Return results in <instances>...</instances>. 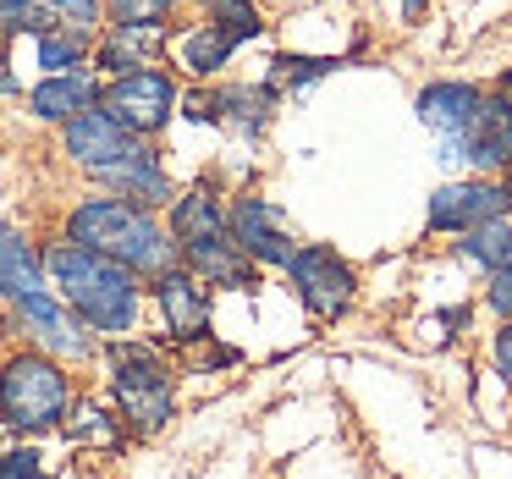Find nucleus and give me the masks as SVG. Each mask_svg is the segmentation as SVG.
<instances>
[{"instance_id":"nucleus-1","label":"nucleus","mask_w":512,"mask_h":479,"mask_svg":"<svg viewBox=\"0 0 512 479\" xmlns=\"http://www.w3.org/2000/svg\"><path fill=\"white\" fill-rule=\"evenodd\" d=\"M39 254H45L50 292H56L100 342L138 331V320H144V281L127 265L94 254V248H83V243H67V237H61V243H45Z\"/></svg>"},{"instance_id":"nucleus-2","label":"nucleus","mask_w":512,"mask_h":479,"mask_svg":"<svg viewBox=\"0 0 512 479\" xmlns=\"http://www.w3.org/2000/svg\"><path fill=\"white\" fill-rule=\"evenodd\" d=\"M67 243H83L94 254L127 265L138 281H155L160 270L177 265V243H171L166 221L155 210L116 199V193H94V199L72 204L67 215Z\"/></svg>"},{"instance_id":"nucleus-3","label":"nucleus","mask_w":512,"mask_h":479,"mask_svg":"<svg viewBox=\"0 0 512 479\" xmlns=\"http://www.w3.org/2000/svg\"><path fill=\"white\" fill-rule=\"evenodd\" d=\"M100 358H105V386H111V408L122 419V430L138 435V441H155L177 419V369L166 364V353L155 342H138V336L100 342Z\"/></svg>"},{"instance_id":"nucleus-4","label":"nucleus","mask_w":512,"mask_h":479,"mask_svg":"<svg viewBox=\"0 0 512 479\" xmlns=\"http://www.w3.org/2000/svg\"><path fill=\"white\" fill-rule=\"evenodd\" d=\"M72 397H78V386L61 358L39 353V347H17L0 358V419L12 424V435L61 430Z\"/></svg>"},{"instance_id":"nucleus-5","label":"nucleus","mask_w":512,"mask_h":479,"mask_svg":"<svg viewBox=\"0 0 512 479\" xmlns=\"http://www.w3.org/2000/svg\"><path fill=\"white\" fill-rule=\"evenodd\" d=\"M61 149L72 155V166H83L89 177H111V171L133 166V160L155 155V138H138L116 122L111 111H78L72 122H61Z\"/></svg>"},{"instance_id":"nucleus-6","label":"nucleus","mask_w":512,"mask_h":479,"mask_svg":"<svg viewBox=\"0 0 512 479\" xmlns=\"http://www.w3.org/2000/svg\"><path fill=\"white\" fill-rule=\"evenodd\" d=\"M6 325H12V331H23L28 347L61 358V364H83V358L100 353V336H94L89 325H83L50 287L34 292V298H23V303H12V309H6Z\"/></svg>"},{"instance_id":"nucleus-7","label":"nucleus","mask_w":512,"mask_h":479,"mask_svg":"<svg viewBox=\"0 0 512 479\" xmlns=\"http://www.w3.org/2000/svg\"><path fill=\"white\" fill-rule=\"evenodd\" d=\"M281 270H287L292 292H298V303L314 314V320H342V314L353 309V298H358L353 265L325 243H298Z\"/></svg>"},{"instance_id":"nucleus-8","label":"nucleus","mask_w":512,"mask_h":479,"mask_svg":"<svg viewBox=\"0 0 512 479\" xmlns=\"http://www.w3.org/2000/svg\"><path fill=\"white\" fill-rule=\"evenodd\" d=\"M177 100H182L177 78H171V72H160V67L122 72V78H111L100 89V111H111L116 122H122L127 133H138V138L166 133V122L177 116Z\"/></svg>"},{"instance_id":"nucleus-9","label":"nucleus","mask_w":512,"mask_h":479,"mask_svg":"<svg viewBox=\"0 0 512 479\" xmlns=\"http://www.w3.org/2000/svg\"><path fill=\"white\" fill-rule=\"evenodd\" d=\"M226 232H232V243L243 248L254 265H287L292 248H298V237H292V221L281 215L276 199H265V193H237L232 204H226Z\"/></svg>"},{"instance_id":"nucleus-10","label":"nucleus","mask_w":512,"mask_h":479,"mask_svg":"<svg viewBox=\"0 0 512 479\" xmlns=\"http://www.w3.org/2000/svg\"><path fill=\"white\" fill-rule=\"evenodd\" d=\"M149 298H155V309H160V325H166V336H171V347H204L210 342V287H204L199 276H188L182 265H171V270H160L155 281H149Z\"/></svg>"},{"instance_id":"nucleus-11","label":"nucleus","mask_w":512,"mask_h":479,"mask_svg":"<svg viewBox=\"0 0 512 479\" xmlns=\"http://www.w3.org/2000/svg\"><path fill=\"white\" fill-rule=\"evenodd\" d=\"M177 265L188 276H199L204 287H221V292H248L259 287V265L232 243L226 226H210V232H193V237H177Z\"/></svg>"},{"instance_id":"nucleus-12","label":"nucleus","mask_w":512,"mask_h":479,"mask_svg":"<svg viewBox=\"0 0 512 479\" xmlns=\"http://www.w3.org/2000/svg\"><path fill=\"white\" fill-rule=\"evenodd\" d=\"M507 210H512L507 182L468 177V182H446V188H435L430 210H424V226H430V232H468V226L501 221Z\"/></svg>"},{"instance_id":"nucleus-13","label":"nucleus","mask_w":512,"mask_h":479,"mask_svg":"<svg viewBox=\"0 0 512 479\" xmlns=\"http://www.w3.org/2000/svg\"><path fill=\"white\" fill-rule=\"evenodd\" d=\"M446 160H468V166H479V171L512 166V100H501V94L490 100L485 94V105H479V116L468 122V133L446 144Z\"/></svg>"},{"instance_id":"nucleus-14","label":"nucleus","mask_w":512,"mask_h":479,"mask_svg":"<svg viewBox=\"0 0 512 479\" xmlns=\"http://www.w3.org/2000/svg\"><path fill=\"white\" fill-rule=\"evenodd\" d=\"M100 72L94 67H78V72H45V78L28 89V111L39 122H72L78 111H94L100 105Z\"/></svg>"},{"instance_id":"nucleus-15","label":"nucleus","mask_w":512,"mask_h":479,"mask_svg":"<svg viewBox=\"0 0 512 479\" xmlns=\"http://www.w3.org/2000/svg\"><path fill=\"white\" fill-rule=\"evenodd\" d=\"M160 45H166V28H111L105 23V34H94V72H105V78H122V72H138V67H155Z\"/></svg>"},{"instance_id":"nucleus-16","label":"nucleus","mask_w":512,"mask_h":479,"mask_svg":"<svg viewBox=\"0 0 512 479\" xmlns=\"http://www.w3.org/2000/svg\"><path fill=\"white\" fill-rule=\"evenodd\" d=\"M45 254H39V243H28V232H17V226H0V303L12 309V303L34 298V292H45Z\"/></svg>"},{"instance_id":"nucleus-17","label":"nucleus","mask_w":512,"mask_h":479,"mask_svg":"<svg viewBox=\"0 0 512 479\" xmlns=\"http://www.w3.org/2000/svg\"><path fill=\"white\" fill-rule=\"evenodd\" d=\"M479 105H485V94H479L474 83H430V89L419 94V116H424V127H435V133H441L446 144L468 133V122L479 116Z\"/></svg>"},{"instance_id":"nucleus-18","label":"nucleus","mask_w":512,"mask_h":479,"mask_svg":"<svg viewBox=\"0 0 512 479\" xmlns=\"http://www.w3.org/2000/svg\"><path fill=\"white\" fill-rule=\"evenodd\" d=\"M61 430H67V441H78V446H122L127 441L116 408H105V402H83V397H72Z\"/></svg>"},{"instance_id":"nucleus-19","label":"nucleus","mask_w":512,"mask_h":479,"mask_svg":"<svg viewBox=\"0 0 512 479\" xmlns=\"http://www.w3.org/2000/svg\"><path fill=\"white\" fill-rule=\"evenodd\" d=\"M270 105H276V94H270V89H215V127L265 133Z\"/></svg>"},{"instance_id":"nucleus-20","label":"nucleus","mask_w":512,"mask_h":479,"mask_svg":"<svg viewBox=\"0 0 512 479\" xmlns=\"http://www.w3.org/2000/svg\"><path fill=\"white\" fill-rule=\"evenodd\" d=\"M232 50L237 45L215 23H199V28H188V34H182L177 56H182V72H193V78H215V72L232 61Z\"/></svg>"},{"instance_id":"nucleus-21","label":"nucleus","mask_w":512,"mask_h":479,"mask_svg":"<svg viewBox=\"0 0 512 479\" xmlns=\"http://www.w3.org/2000/svg\"><path fill=\"white\" fill-rule=\"evenodd\" d=\"M463 243H457V254L468 259V265H479L485 276H496L501 265H512V226L507 221H485V226H468V232H457Z\"/></svg>"},{"instance_id":"nucleus-22","label":"nucleus","mask_w":512,"mask_h":479,"mask_svg":"<svg viewBox=\"0 0 512 479\" xmlns=\"http://www.w3.org/2000/svg\"><path fill=\"white\" fill-rule=\"evenodd\" d=\"M89 50H94L89 28H50V34H39V67L78 72V67H89Z\"/></svg>"},{"instance_id":"nucleus-23","label":"nucleus","mask_w":512,"mask_h":479,"mask_svg":"<svg viewBox=\"0 0 512 479\" xmlns=\"http://www.w3.org/2000/svg\"><path fill=\"white\" fill-rule=\"evenodd\" d=\"M210 23L221 28L232 45H248V39L265 34V17H259L254 0H210Z\"/></svg>"},{"instance_id":"nucleus-24","label":"nucleus","mask_w":512,"mask_h":479,"mask_svg":"<svg viewBox=\"0 0 512 479\" xmlns=\"http://www.w3.org/2000/svg\"><path fill=\"white\" fill-rule=\"evenodd\" d=\"M166 17H171L166 0H105L111 28H166Z\"/></svg>"},{"instance_id":"nucleus-25","label":"nucleus","mask_w":512,"mask_h":479,"mask_svg":"<svg viewBox=\"0 0 512 479\" xmlns=\"http://www.w3.org/2000/svg\"><path fill=\"white\" fill-rule=\"evenodd\" d=\"M0 479H45V457L34 452V446H6L0 452Z\"/></svg>"},{"instance_id":"nucleus-26","label":"nucleus","mask_w":512,"mask_h":479,"mask_svg":"<svg viewBox=\"0 0 512 479\" xmlns=\"http://www.w3.org/2000/svg\"><path fill=\"white\" fill-rule=\"evenodd\" d=\"M485 303L501 314V320H512V265H501L496 276H490V292H485Z\"/></svg>"},{"instance_id":"nucleus-27","label":"nucleus","mask_w":512,"mask_h":479,"mask_svg":"<svg viewBox=\"0 0 512 479\" xmlns=\"http://www.w3.org/2000/svg\"><path fill=\"white\" fill-rule=\"evenodd\" d=\"M490 358H496V375L512 386V320H501L496 342H490Z\"/></svg>"},{"instance_id":"nucleus-28","label":"nucleus","mask_w":512,"mask_h":479,"mask_svg":"<svg viewBox=\"0 0 512 479\" xmlns=\"http://www.w3.org/2000/svg\"><path fill=\"white\" fill-rule=\"evenodd\" d=\"M23 6H34V0H0V23H6V17H17Z\"/></svg>"},{"instance_id":"nucleus-29","label":"nucleus","mask_w":512,"mask_h":479,"mask_svg":"<svg viewBox=\"0 0 512 479\" xmlns=\"http://www.w3.org/2000/svg\"><path fill=\"white\" fill-rule=\"evenodd\" d=\"M6 446H12V424L0 419V452H6Z\"/></svg>"},{"instance_id":"nucleus-30","label":"nucleus","mask_w":512,"mask_h":479,"mask_svg":"<svg viewBox=\"0 0 512 479\" xmlns=\"http://www.w3.org/2000/svg\"><path fill=\"white\" fill-rule=\"evenodd\" d=\"M496 89H501V100H512V72H507V78L496 83Z\"/></svg>"},{"instance_id":"nucleus-31","label":"nucleus","mask_w":512,"mask_h":479,"mask_svg":"<svg viewBox=\"0 0 512 479\" xmlns=\"http://www.w3.org/2000/svg\"><path fill=\"white\" fill-rule=\"evenodd\" d=\"M419 6H424V0H402V12H408V17H419Z\"/></svg>"},{"instance_id":"nucleus-32","label":"nucleus","mask_w":512,"mask_h":479,"mask_svg":"<svg viewBox=\"0 0 512 479\" xmlns=\"http://www.w3.org/2000/svg\"><path fill=\"white\" fill-rule=\"evenodd\" d=\"M0 67H6V28H0Z\"/></svg>"},{"instance_id":"nucleus-33","label":"nucleus","mask_w":512,"mask_h":479,"mask_svg":"<svg viewBox=\"0 0 512 479\" xmlns=\"http://www.w3.org/2000/svg\"><path fill=\"white\" fill-rule=\"evenodd\" d=\"M166 6H182V0H166Z\"/></svg>"},{"instance_id":"nucleus-34","label":"nucleus","mask_w":512,"mask_h":479,"mask_svg":"<svg viewBox=\"0 0 512 479\" xmlns=\"http://www.w3.org/2000/svg\"><path fill=\"white\" fill-rule=\"evenodd\" d=\"M507 199H512V182H507Z\"/></svg>"}]
</instances>
